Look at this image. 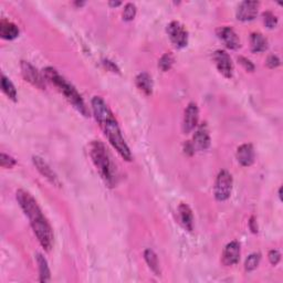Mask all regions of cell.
<instances>
[{"label":"cell","mask_w":283,"mask_h":283,"mask_svg":"<svg viewBox=\"0 0 283 283\" xmlns=\"http://www.w3.org/2000/svg\"><path fill=\"white\" fill-rule=\"evenodd\" d=\"M91 106H92L95 120L99 123L100 127H101L109 143L112 144L113 147L116 149V152L121 155L123 159H125L126 162H131L132 153L130 147L127 146L124 138H123L117 121L107 106V104L104 102L102 98L94 97L92 99V102H91Z\"/></svg>","instance_id":"1"},{"label":"cell","mask_w":283,"mask_h":283,"mask_svg":"<svg viewBox=\"0 0 283 283\" xmlns=\"http://www.w3.org/2000/svg\"><path fill=\"white\" fill-rule=\"evenodd\" d=\"M17 202L19 204L25 214L28 217L33 230L41 245L45 251H50L53 246V232L47 218L44 217L43 212H41L38 203L31 196L28 191L19 189L16 194Z\"/></svg>","instance_id":"2"},{"label":"cell","mask_w":283,"mask_h":283,"mask_svg":"<svg viewBox=\"0 0 283 283\" xmlns=\"http://www.w3.org/2000/svg\"><path fill=\"white\" fill-rule=\"evenodd\" d=\"M89 153L104 182L111 188L115 186L117 184V171L106 145L100 141L91 142Z\"/></svg>","instance_id":"3"},{"label":"cell","mask_w":283,"mask_h":283,"mask_svg":"<svg viewBox=\"0 0 283 283\" xmlns=\"http://www.w3.org/2000/svg\"><path fill=\"white\" fill-rule=\"evenodd\" d=\"M43 76L45 80L49 81L50 83L53 84L63 94V97L68 100V102L72 104V106L74 107L77 112H80L82 115L85 117L90 116L89 109L86 107L80 93L77 92L74 86H73L70 82H68L56 69H53L51 67L45 68L43 70Z\"/></svg>","instance_id":"4"},{"label":"cell","mask_w":283,"mask_h":283,"mask_svg":"<svg viewBox=\"0 0 283 283\" xmlns=\"http://www.w3.org/2000/svg\"><path fill=\"white\" fill-rule=\"evenodd\" d=\"M232 191V176L229 172L221 171L216 178L213 194L218 202H225L230 197Z\"/></svg>","instance_id":"5"},{"label":"cell","mask_w":283,"mask_h":283,"mask_svg":"<svg viewBox=\"0 0 283 283\" xmlns=\"http://www.w3.org/2000/svg\"><path fill=\"white\" fill-rule=\"evenodd\" d=\"M166 33L168 36H170L172 43L178 49L185 48L187 43H188V33H187L186 28L180 22L172 21L167 26Z\"/></svg>","instance_id":"6"},{"label":"cell","mask_w":283,"mask_h":283,"mask_svg":"<svg viewBox=\"0 0 283 283\" xmlns=\"http://www.w3.org/2000/svg\"><path fill=\"white\" fill-rule=\"evenodd\" d=\"M21 73L24 79L40 90L45 89V79L41 73L29 62L21 61Z\"/></svg>","instance_id":"7"},{"label":"cell","mask_w":283,"mask_h":283,"mask_svg":"<svg viewBox=\"0 0 283 283\" xmlns=\"http://www.w3.org/2000/svg\"><path fill=\"white\" fill-rule=\"evenodd\" d=\"M212 59L218 71L220 72L223 76L227 77V79H231L232 74H234V65H232L229 54L226 51H223V50H217V51L213 53Z\"/></svg>","instance_id":"8"},{"label":"cell","mask_w":283,"mask_h":283,"mask_svg":"<svg viewBox=\"0 0 283 283\" xmlns=\"http://www.w3.org/2000/svg\"><path fill=\"white\" fill-rule=\"evenodd\" d=\"M199 121V108L197 104L189 103L187 106L185 113H184V120H182V132L185 134H189L191 131L195 130L197 126Z\"/></svg>","instance_id":"9"},{"label":"cell","mask_w":283,"mask_h":283,"mask_svg":"<svg viewBox=\"0 0 283 283\" xmlns=\"http://www.w3.org/2000/svg\"><path fill=\"white\" fill-rule=\"evenodd\" d=\"M260 3L258 1H243L236 11L237 19L240 21H251L258 16V9Z\"/></svg>","instance_id":"10"},{"label":"cell","mask_w":283,"mask_h":283,"mask_svg":"<svg viewBox=\"0 0 283 283\" xmlns=\"http://www.w3.org/2000/svg\"><path fill=\"white\" fill-rule=\"evenodd\" d=\"M33 162L36 170H38V172L45 178V179H48L53 186L61 187V181L59 179L58 175L53 172L52 168L48 165L47 162H44L43 159L39 156H34Z\"/></svg>","instance_id":"11"},{"label":"cell","mask_w":283,"mask_h":283,"mask_svg":"<svg viewBox=\"0 0 283 283\" xmlns=\"http://www.w3.org/2000/svg\"><path fill=\"white\" fill-rule=\"evenodd\" d=\"M217 36L228 49L237 50L240 48L239 36L230 27H221V28L217 29Z\"/></svg>","instance_id":"12"},{"label":"cell","mask_w":283,"mask_h":283,"mask_svg":"<svg viewBox=\"0 0 283 283\" xmlns=\"http://www.w3.org/2000/svg\"><path fill=\"white\" fill-rule=\"evenodd\" d=\"M193 146L197 150H206L211 146V135H209V130L206 123H203L197 131L195 132L193 139Z\"/></svg>","instance_id":"13"},{"label":"cell","mask_w":283,"mask_h":283,"mask_svg":"<svg viewBox=\"0 0 283 283\" xmlns=\"http://www.w3.org/2000/svg\"><path fill=\"white\" fill-rule=\"evenodd\" d=\"M240 260V245L238 241H231L226 246L222 253V263L227 267L235 266Z\"/></svg>","instance_id":"14"},{"label":"cell","mask_w":283,"mask_h":283,"mask_svg":"<svg viewBox=\"0 0 283 283\" xmlns=\"http://www.w3.org/2000/svg\"><path fill=\"white\" fill-rule=\"evenodd\" d=\"M237 161L241 166L248 167L254 163V149L251 144H244L237 149Z\"/></svg>","instance_id":"15"},{"label":"cell","mask_w":283,"mask_h":283,"mask_svg":"<svg viewBox=\"0 0 283 283\" xmlns=\"http://www.w3.org/2000/svg\"><path fill=\"white\" fill-rule=\"evenodd\" d=\"M178 214H179V220L182 227L186 230L193 231L194 229V216L191 212V209L189 208L188 205L180 204L178 207Z\"/></svg>","instance_id":"16"},{"label":"cell","mask_w":283,"mask_h":283,"mask_svg":"<svg viewBox=\"0 0 283 283\" xmlns=\"http://www.w3.org/2000/svg\"><path fill=\"white\" fill-rule=\"evenodd\" d=\"M19 35L18 27L8 20L0 21V36L4 40H13Z\"/></svg>","instance_id":"17"},{"label":"cell","mask_w":283,"mask_h":283,"mask_svg":"<svg viewBox=\"0 0 283 283\" xmlns=\"http://www.w3.org/2000/svg\"><path fill=\"white\" fill-rule=\"evenodd\" d=\"M136 86L143 92L145 95H150L153 93V80L148 73L142 72L136 76L135 79Z\"/></svg>","instance_id":"18"},{"label":"cell","mask_w":283,"mask_h":283,"mask_svg":"<svg viewBox=\"0 0 283 283\" xmlns=\"http://www.w3.org/2000/svg\"><path fill=\"white\" fill-rule=\"evenodd\" d=\"M251 51L254 53L264 52L268 49V40L264 38L262 34L253 33L250 35Z\"/></svg>","instance_id":"19"},{"label":"cell","mask_w":283,"mask_h":283,"mask_svg":"<svg viewBox=\"0 0 283 283\" xmlns=\"http://www.w3.org/2000/svg\"><path fill=\"white\" fill-rule=\"evenodd\" d=\"M35 261L39 268V276H40L39 281L44 283L49 282L50 279H51V272H50L48 261L41 253L35 254Z\"/></svg>","instance_id":"20"},{"label":"cell","mask_w":283,"mask_h":283,"mask_svg":"<svg viewBox=\"0 0 283 283\" xmlns=\"http://www.w3.org/2000/svg\"><path fill=\"white\" fill-rule=\"evenodd\" d=\"M144 258L146 263L148 264L150 270L156 276H161V269H159V261L157 254L152 249H146L144 251Z\"/></svg>","instance_id":"21"},{"label":"cell","mask_w":283,"mask_h":283,"mask_svg":"<svg viewBox=\"0 0 283 283\" xmlns=\"http://www.w3.org/2000/svg\"><path fill=\"white\" fill-rule=\"evenodd\" d=\"M1 90L2 92L11 100V101L13 102L17 101V90L12 82L9 80L6 75L1 76Z\"/></svg>","instance_id":"22"},{"label":"cell","mask_w":283,"mask_h":283,"mask_svg":"<svg viewBox=\"0 0 283 283\" xmlns=\"http://www.w3.org/2000/svg\"><path fill=\"white\" fill-rule=\"evenodd\" d=\"M174 62H175L174 56H173L171 52H167L165 54H163L162 58L159 59L158 68L163 72H167L172 69V67H173V65H174Z\"/></svg>","instance_id":"23"},{"label":"cell","mask_w":283,"mask_h":283,"mask_svg":"<svg viewBox=\"0 0 283 283\" xmlns=\"http://www.w3.org/2000/svg\"><path fill=\"white\" fill-rule=\"evenodd\" d=\"M260 260H261V255H260V253L250 254L249 257L246 259V262H245L246 271L251 272V271L255 270V269H257L259 266Z\"/></svg>","instance_id":"24"},{"label":"cell","mask_w":283,"mask_h":283,"mask_svg":"<svg viewBox=\"0 0 283 283\" xmlns=\"http://www.w3.org/2000/svg\"><path fill=\"white\" fill-rule=\"evenodd\" d=\"M262 19H263V24L269 29H273L276 28L278 25V18L276 15H273L271 11H266L262 13Z\"/></svg>","instance_id":"25"},{"label":"cell","mask_w":283,"mask_h":283,"mask_svg":"<svg viewBox=\"0 0 283 283\" xmlns=\"http://www.w3.org/2000/svg\"><path fill=\"white\" fill-rule=\"evenodd\" d=\"M136 16V6L134 3L129 2L125 4L124 10H123V20L132 21Z\"/></svg>","instance_id":"26"},{"label":"cell","mask_w":283,"mask_h":283,"mask_svg":"<svg viewBox=\"0 0 283 283\" xmlns=\"http://www.w3.org/2000/svg\"><path fill=\"white\" fill-rule=\"evenodd\" d=\"M0 165L2 168H12L16 165V159L10 155L1 153L0 154Z\"/></svg>","instance_id":"27"},{"label":"cell","mask_w":283,"mask_h":283,"mask_svg":"<svg viewBox=\"0 0 283 283\" xmlns=\"http://www.w3.org/2000/svg\"><path fill=\"white\" fill-rule=\"evenodd\" d=\"M268 258H269V261H270L272 266H277V264L279 263L280 260H281V253L278 250H271L268 254Z\"/></svg>","instance_id":"28"},{"label":"cell","mask_w":283,"mask_h":283,"mask_svg":"<svg viewBox=\"0 0 283 283\" xmlns=\"http://www.w3.org/2000/svg\"><path fill=\"white\" fill-rule=\"evenodd\" d=\"M238 61L241 66H243L246 70L249 71V72H252L254 71V66H253V63L251 62L249 59L247 58H245V57H239L238 58Z\"/></svg>","instance_id":"29"},{"label":"cell","mask_w":283,"mask_h":283,"mask_svg":"<svg viewBox=\"0 0 283 283\" xmlns=\"http://www.w3.org/2000/svg\"><path fill=\"white\" fill-rule=\"evenodd\" d=\"M267 66L268 68H270V69H276V68L280 66V59L275 56V54H271V56H269L267 59Z\"/></svg>","instance_id":"30"},{"label":"cell","mask_w":283,"mask_h":283,"mask_svg":"<svg viewBox=\"0 0 283 283\" xmlns=\"http://www.w3.org/2000/svg\"><path fill=\"white\" fill-rule=\"evenodd\" d=\"M103 65H104V67H106L108 71L114 72V73H115V72H116V73H120V70H118V68L116 67L115 63H113L112 61L106 60V61L103 62Z\"/></svg>","instance_id":"31"},{"label":"cell","mask_w":283,"mask_h":283,"mask_svg":"<svg viewBox=\"0 0 283 283\" xmlns=\"http://www.w3.org/2000/svg\"><path fill=\"white\" fill-rule=\"evenodd\" d=\"M249 227H250V230L252 231L253 234H257V232H258V225H257V221H255L254 217H251L250 221H249Z\"/></svg>","instance_id":"32"},{"label":"cell","mask_w":283,"mask_h":283,"mask_svg":"<svg viewBox=\"0 0 283 283\" xmlns=\"http://www.w3.org/2000/svg\"><path fill=\"white\" fill-rule=\"evenodd\" d=\"M194 152H195V148H194L193 144L189 143V142H186L185 143V153L188 154V155H193Z\"/></svg>","instance_id":"33"},{"label":"cell","mask_w":283,"mask_h":283,"mask_svg":"<svg viewBox=\"0 0 283 283\" xmlns=\"http://www.w3.org/2000/svg\"><path fill=\"white\" fill-rule=\"evenodd\" d=\"M121 3H122L121 1H109L108 2V4L111 7H118V6H121Z\"/></svg>","instance_id":"34"},{"label":"cell","mask_w":283,"mask_h":283,"mask_svg":"<svg viewBox=\"0 0 283 283\" xmlns=\"http://www.w3.org/2000/svg\"><path fill=\"white\" fill-rule=\"evenodd\" d=\"M85 2L84 1H81V2H79V1H76V2H74V4L75 6H79V7H81V6H83Z\"/></svg>","instance_id":"35"}]
</instances>
